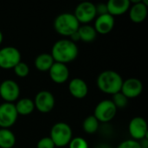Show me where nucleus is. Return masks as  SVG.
I'll list each match as a JSON object with an SVG mask.
<instances>
[{"label": "nucleus", "mask_w": 148, "mask_h": 148, "mask_svg": "<svg viewBox=\"0 0 148 148\" xmlns=\"http://www.w3.org/2000/svg\"><path fill=\"white\" fill-rule=\"evenodd\" d=\"M74 16L79 22V23L88 24L97 16L95 4L91 2H82L75 10Z\"/></svg>", "instance_id": "nucleus-7"}, {"label": "nucleus", "mask_w": 148, "mask_h": 148, "mask_svg": "<svg viewBox=\"0 0 148 148\" xmlns=\"http://www.w3.org/2000/svg\"><path fill=\"white\" fill-rule=\"evenodd\" d=\"M77 33L80 40L84 42H92L97 36V32L95 31L94 26L89 24H83L82 26H80Z\"/></svg>", "instance_id": "nucleus-20"}, {"label": "nucleus", "mask_w": 148, "mask_h": 148, "mask_svg": "<svg viewBox=\"0 0 148 148\" xmlns=\"http://www.w3.org/2000/svg\"><path fill=\"white\" fill-rule=\"evenodd\" d=\"M108 13L112 16H121L128 11L131 3L130 0H109L107 3Z\"/></svg>", "instance_id": "nucleus-17"}, {"label": "nucleus", "mask_w": 148, "mask_h": 148, "mask_svg": "<svg viewBox=\"0 0 148 148\" xmlns=\"http://www.w3.org/2000/svg\"><path fill=\"white\" fill-rule=\"evenodd\" d=\"M16 144V136L10 128H0V148H12Z\"/></svg>", "instance_id": "nucleus-21"}, {"label": "nucleus", "mask_w": 148, "mask_h": 148, "mask_svg": "<svg viewBox=\"0 0 148 148\" xmlns=\"http://www.w3.org/2000/svg\"><path fill=\"white\" fill-rule=\"evenodd\" d=\"M116 113L117 108L114 106L113 101L111 100H103L96 105L93 115L99 122L107 123L115 117Z\"/></svg>", "instance_id": "nucleus-5"}, {"label": "nucleus", "mask_w": 148, "mask_h": 148, "mask_svg": "<svg viewBox=\"0 0 148 148\" xmlns=\"http://www.w3.org/2000/svg\"><path fill=\"white\" fill-rule=\"evenodd\" d=\"M143 91V83L137 78H129L123 81L121 92L127 98L134 99L141 95Z\"/></svg>", "instance_id": "nucleus-13"}, {"label": "nucleus", "mask_w": 148, "mask_h": 148, "mask_svg": "<svg viewBox=\"0 0 148 148\" xmlns=\"http://www.w3.org/2000/svg\"><path fill=\"white\" fill-rule=\"evenodd\" d=\"M20 95V88L13 80H4L0 83V97L4 102L14 103Z\"/></svg>", "instance_id": "nucleus-10"}, {"label": "nucleus", "mask_w": 148, "mask_h": 148, "mask_svg": "<svg viewBox=\"0 0 148 148\" xmlns=\"http://www.w3.org/2000/svg\"><path fill=\"white\" fill-rule=\"evenodd\" d=\"M54 63L55 61L52 56L49 53H42L38 55L34 62L36 69L41 72H49Z\"/></svg>", "instance_id": "nucleus-18"}, {"label": "nucleus", "mask_w": 148, "mask_h": 148, "mask_svg": "<svg viewBox=\"0 0 148 148\" xmlns=\"http://www.w3.org/2000/svg\"><path fill=\"white\" fill-rule=\"evenodd\" d=\"M117 148H142L139 141L134 140H127L119 144Z\"/></svg>", "instance_id": "nucleus-27"}, {"label": "nucleus", "mask_w": 148, "mask_h": 148, "mask_svg": "<svg viewBox=\"0 0 148 148\" xmlns=\"http://www.w3.org/2000/svg\"><path fill=\"white\" fill-rule=\"evenodd\" d=\"M78 54L79 49L76 43L69 39H61L54 43L50 55L55 62L67 64L75 61Z\"/></svg>", "instance_id": "nucleus-1"}, {"label": "nucleus", "mask_w": 148, "mask_h": 148, "mask_svg": "<svg viewBox=\"0 0 148 148\" xmlns=\"http://www.w3.org/2000/svg\"><path fill=\"white\" fill-rule=\"evenodd\" d=\"M33 101L35 108L42 114H48L51 112L56 104V100L53 94L48 90H42L38 92L36 95Z\"/></svg>", "instance_id": "nucleus-8"}, {"label": "nucleus", "mask_w": 148, "mask_h": 148, "mask_svg": "<svg viewBox=\"0 0 148 148\" xmlns=\"http://www.w3.org/2000/svg\"><path fill=\"white\" fill-rule=\"evenodd\" d=\"M15 108L18 115H29L34 111L35 105L33 100H30L29 98H22L16 101Z\"/></svg>", "instance_id": "nucleus-19"}, {"label": "nucleus", "mask_w": 148, "mask_h": 148, "mask_svg": "<svg viewBox=\"0 0 148 148\" xmlns=\"http://www.w3.org/2000/svg\"><path fill=\"white\" fill-rule=\"evenodd\" d=\"M3 33H2V31L0 30V44L2 43V42H3Z\"/></svg>", "instance_id": "nucleus-29"}, {"label": "nucleus", "mask_w": 148, "mask_h": 148, "mask_svg": "<svg viewBox=\"0 0 148 148\" xmlns=\"http://www.w3.org/2000/svg\"><path fill=\"white\" fill-rule=\"evenodd\" d=\"M114 17L109 15L108 13L98 16L95 21L94 28L97 34L101 35H107L109 32H111L114 27Z\"/></svg>", "instance_id": "nucleus-15"}, {"label": "nucleus", "mask_w": 148, "mask_h": 148, "mask_svg": "<svg viewBox=\"0 0 148 148\" xmlns=\"http://www.w3.org/2000/svg\"><path fill=\"white\" fill-rule=\"evenodd\" d=\"M49 138L57 147H64L69 145L73 138L70 126L65 122H57L50 129Z\"/></svg>", "instance_id": "nucleus-4"}, {"label": "nucleus", "mask_w": 148, "mask_h": 148, "mask_svg": "<svg viewBox=\"0 0 148 148\" xmlns=\"http://www.w3.org/2000/svg\"><path fill=\"white\" fill-rule=\"evenodd\" d=\"M18 114L15 104L3 102L0 105V127L10 128L16 121Z\"/></svg>", "instance_id": "nucleus-11"}, {"label": "nucleus", "mask_w": 148, "mask_h": 148, "mask_svg": "<svg viewBox=\"0 0 148 148\" xmlns=\"http://www.w3.org/2000/svg\"><path fill=\"white\" fill-rule=\"evenodd\" d=\"M50 79L57 84L66 82L69 77V70L66 64L55 62L49 70Z\"/></svg>", "instance_id": "nucleus-14"}, {"label": "nucleus", "mask_w": 148, "mask_h": 148, "mask_svg": "<svg viewBox=\"0 0 148 148\" xmlns=\"http://www.w3.org/2000/svg\"><path fill=\"white\" fill-rule=\"evenodd\" d=\"M68 146L69 148H88V144L87 140L82 137L72 138Z\"/></svg>", "instance_id": "nucleus-25"}, {"label": "nucleus", "mask_w": 148, "mask_h": 148, "mask_svg": "<svg viewBox=\"0 0 148 148\" xmlns=\"http://www.w3.org/2000/svg\"><path fill=\"white\" fill-rule=\"evenodd\" d=\"M122 83L123 79L121 75L114 70H105L101 72L96 81L98 88L101 92L111 95L121 92Z\"/></svg>", "instance_id": "nucleus-2"}, {"label": "nucleus", "mask_w": 148, "mask_h": 148, "mask_svg": "<svg viewBox=\"0 0 148 148\" xmlns=\"http://www.w3.org/2000/svg\"><path fill=\"white\" fill-rule=\"evenodd\" d=\"M56 146L49 137H43L40 139L36 144V148H55Z\"/></svg>", "instance_id": "nucleus-26"}, {"label": "nucleus", "mask_w": 148, "mask_h": 148, "mask_svg": "<svg viewBox=\"0 0 148 148\" xmlns=\"http://www.w3.org/2000/svg\"><path fill=\"white\" fill-rule=\"evenodd\" d=\"M128 132L134 140L140 141L147 139V124L146 120L140 116L133 118L128 125Z\"/></svg>", "instance_id": "nucleus-9"}, {"label": "nucleus", "mask_w": 148, "mask_h": 148, "mask_svg": "<svg viewBox=\"0 0 148 148\" xmlns=\"http://www.w3.org/2000/svg\"><path fill=\"white\" fill-rule=\"evenodd\" d=\"M95 9H96V14L98 16L104 15V14L108 13V9H107L106 3H99L98 5H95Z\"/></svg>", "instance_id": "nucleus-28"}, {"label": "nucleus", "mask_w": 148, "mask_h": 148, "mask_svg": "<svg viewBox=\"0 0 148 148\" xmlns=\"http://www.w3.org/2000/svg\"><path fill=\"white\" fill-rule=\"evenodd\" d=\"M80 23L74 16L69 12H64L58 15L54 21L55 30L62 36L70 37L73 34L77 32Z\"/></svg>", "instance_id": "nucleus-3"}, {"label": "nucleus", "mask_w": 148, "mask_h": 148, "mask_svg": "<svg viewBox=\"0 0 148 148\" xmlns=\"http://www.w3.org/2000/svg\"><path fill=\"white\" fill-rule=\"evenodd\" d=\"M111 101H113L114 106L117 108V109L124 108L125 107H127V105L128 103V99L121 92H119V93L114 95Z\"/></svg>", "instance_id": "nucleus-23"}, {"label": "nucleus", "mask_w": 148, "mask_h": 148, "mask_svg": "<svg viewBox=\"0 0 148 148\" xmlns=\"http://www.w3.org/2000/svg\"><path fill=\"white\" fill-rule=\"evenodd\" d=\"M69 91L75 99H83L88 95V87L87 82L81 78H74L69 83Z\"/></svg>", "instance_id": "nucleus-16"}, {"label": "nucleus", "mask_w": 148, "mask_h": 148, "mask_svg": "<svg viewBox=\"0 0 148 148\" xmlns=\"http://www.w3.org/2000/svg\"><path fill=\"white\" fill-rule=\"evenodd\" d=\"M21 62V53L18 49L7 46L0 49V68L3 69H13Z\"/></svg>", "instance_id": "nucleus-6"}, {"label": "nucleus", "mask_w": 148, "mask_h": 148, "mask_svg": "<svg viewBox=\"0 0 148 148\" xmlns=\"http://www.w3.org/2000/svg\"><path fill=\"white\" fill-rule=\"evenodd\" d=\"M131 6L129 8L130 20L134 23H140L144 22L147 16L148 3L146 0L130 1Z\"/></svg>", "instance_id": "nucleus-12"}, {"label": "nucleus", "mask_w": 148, "mask_h": 148, "mask_svg": "<svg viewBox=\"0 0 148 148\" xmlns=\"http://www.w3.org/2000/svg\"><path fill=\"white\" fill-rule=\"evenodd\" d=\"M100 127V122L94 115L88 116L82 123V128L84 132H86L88 134H95Z\"/></svg>", "instance_id": "nucleus-22"}, {"label": "nucleus", "mask_w": 148, "mask_h": 148, "mask_svg": "<svg viewBox=\"0 0 148 148\" xmlns=\"http://www.w3.org/2000/svg\"><path fill=\"white\" fill-rule=\"evenodd\" d=\"M13 70H14V73L16 75V76H18L20 78H24V77L28 76V75L29 74V66L22 61L14 67Z\"/></svg>", "instance_id": "nucleus-24"}]
</instances>
